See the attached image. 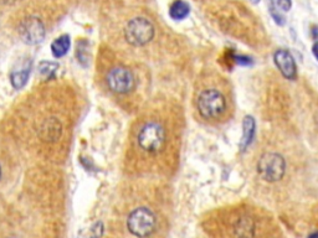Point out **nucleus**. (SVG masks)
Instances as JSON below:
<instances>
[{"instance_id":"obj_6","label":"nucleus","mask_w":318,"mask_h":238,"mask_svg":"<svg viewBox=\"0 0 318 238\" xmlns=\"http://www.w3.org/2000/svg\"><path fill=\"white\" fill-rule=\"evenodd\" d=\"M106 88L117 97L129 96L137 88V77L133 70L125 63H114L105 74Z\"/></svg>"},{"instance_id":"obj_16","label":"nucleus","mask_w":318,"mask_h":238,"mask_svg":"<svg viewBox=\"0 0 318 238\" xmlns=\"http://www.w3.org/2000/svg\"><path fill=\"white\" fill-rule=\"evenodd\" d=\"M234 60H235V65H239V66L247 67V66L254 65V60H252V57H250V56H247V55L235 54Z\"/></svg>"},{"instance_id":"obj_13","label":"nucleus","mask_w":318,"mask_h":238,"mask_svg":"<svg viewBox=\"0 0 318 238\" xmlns=\"http://www.w3.org/2000/svg\"><path fill=\"white\" fill-rule=\"evenodd\" d=\"M70 38L67 35H63L60 38L56 39L51 45V50H52V55L55 57H63L64 55H66V52L69 51L70 49Z\"/></svg>"},{"instance_id":"obj_18","label":"nucleus","mask_w":318,"mask_h":238,"mask_svg":"<svg viewBox=\"0 0 318 238\" xmlns=\"http://www.w3.org/2000/svg\"><path fill=\"white\" fill-rule=\"evenodd\" d=\"M311 36L313 40L318 41V25H312L311 26Z\"/></svg>"},{"instance_id":"obj_19","label":"nucleus","mask_w":318,"mask_h":238,"mask_svg":"<svg viewBox=\"0 0 318 238\" xmlns=\"http://www.w3.org/2000/svg\"><path fill=\"white\" fill-rule=\"evenodd\" d=\"M312 54H313L314 58L318 61V41H316V43L313 44V46H312Z\"/></svg>"},{"instance_id":"obj_14","label":"nucleus","mask_w":318,"mask_h":238,"mask_svg":"<svg viewBox=\"0 0 318 238\" xmlns=\"http://www.w3.org/2000/svg\"><path fill=\"white\" fill-rule=\"evenodd\" d=\"M30 74V67H22L20 70H15L11 76V82L15 88H22L25 83H26L27 77Z\"/></svg>"},{"instance_id":"obj_23","label":"nucleus","mask_w":318,"mask_h":238,"mask_svg":"<svg viewBox=\"0 0 318 238\" xmlns=\"http://www.w3.org/2000/svg\"><path fill=\"white\" fill-rule=\"evenodd\" d=\"M10 238H15V237H10Z\"/></svg>"},{"instance_id":"obj_10","label":"nucleus","mask_w":318,"mask_h":238,"mask_svg":"<svg viewBox=\"0 0 318 238\" xmlns=\"http://www.w3.org/2000/svg\"><path fill=\"white\" fill-rule=\"evenodd\" d=\"M274 62L278 72L285 80L296 81L298 77L296 60L286 49H278L274 52Z\"/></svg>"},{"instance_id":"obj_8","label":"nucleus","mask_w":318,"mask_h":238,"mask_svg":"<svg viewBox=\"0 0 318 238\" xmlns=\"http://www.w3.org/2000/svg\"><path fill=\"white\" fill-rule=\"evenodd\" d=\"M123 36L126 43L133 47H143L156 36V27L149 19L144 16H134L126 22L123 27Z\"/></svg>"},{"instance_id":"obj_20","label":"nucleus","mask_w":318,"mask_h":238,"mask_svg":"<svg viewBox=\"0 0 318 238\" xmlns=\"http://www.w3.org/2000/svg\"><path fill=\"white\" fill-rule=\"evenodd\" d=\"M308 238H318V231H316V232H313V233H311L308 236Z\"/></svg>"},{"instance_id":"obj_11","label":"nucleus","mask_w":318,"mask_h":238,"mask_svg":"<svg viewBox=\"0 0 318 238\" xmlns=\"http://www.w3.org/2000/svg\"><path fill=\"white\" fill-rule=\"evenodd\" d=\"M256 137V120L252 116H245L243 119V135L239 143V152L245 154L249 152L250 147Z\"/></svg>"},{"instance_id":"obj_3","label":"nucleus","mask_w":318,"mask_h":238,"mask_svg":"<svg viewBox=\"0 0 318 238\" xmlns=\"http://www.w3.org/2000/svg\"><path fill=\"white\" fill-rule=\"evenodd\" d=\"M193 103L198 118L209 125H221L229 122L235 112V100L229 81L214 72L198 81Z\"/></svg>"},{"instance_id":"obj_21","label":"nucleus","mask_w":318,"mask_h":238,"mask_svg":"<svg viewBox=\"0 0 318 238\" xmlns=\"http://www.w3.org/2000/svg\"><path fill=\"white\" fill-rule=\"evenodd\" d=\"M252 4H257V3H260V0H251Z\"/></svg>"},{"instance_id":"obj_1","label":"nucleus","mask_w":318,"mask_h":238,"mask_svg":"<svg viewBox=\"0 0 318 238\" xmlns=\"http://www.w3.org/2000/svg\"><path fill=\"white\" fill-rule=\"evenodd\" d=\"M16 122L29 149L43 159L56 160L65 155L74 123L75 103L63 86L40 87L18 108Z\"/></svg>"},{"instance_id":"obj_7","label":"nucleus","mask_w":318,"mask_h":238,"mask_svg":"<svg viewBox=\"0 0 318 238\" xmlns=\"http://www.w3.org/2000/svg\"><path fill=\"white\" fill-rule=\"evenodd\" d=\"M158 225L156 212L149 206H137L126 218V227L136 238H149L154 234Z\"/></svg>"},{"instance_id":"obj_9","label":"nucleus","mask_w":318,"mask_h":238,"mask_svg":"<svg viewBox=\"0 0 318 238\" xmlns=\"http://www.w3.org/2000/svg\"><path fill=\"white\" fill-rule=\"evenodd\" d=\"M18 33L24 43L29 45L40 44L46 36L45 22L40 16L26 15L19 21Z\"/></svg>"},{"instance_id":"obj_4","label":"nucleus","mask_w":318,"mask_h":238,"mask_svg":"<svg viewBox=\"0 0 318 238\" xmlns=\"http://www.w3.org/2000/svg\"><path fill=\"white\" fill-rule=\"evenodd\" d=\"M223 233L226 238H258L264 232V220L249 207L229 210L223 218Z\"/></svg>"},{"instance_id":"obj_15","label":"nucleus","mask_w":318,"mask_h":238,"mask_svg":"<svg viewBox=\"0 0 318 238\" xmlns=\"http://www.w3.org/2000/svg\"><path fill=\"white\" fill-rule=\"evenodd\" d=\"M267 7H269L270 15H271L272 20L276 22V25H278V26H283V25L286 24V18L282 14V11L278 9V7L276 5V3L274 2V0H269Z\"/></svg>"},{"instance_id":"obj_22","label":"nucleus","mask_w":318,"mask_h":238,"mask_svg":"<svg viewBox=\"0 0 318 238\" xmlns=\"http://www.w3.org/2000/svg\"><path fill=\"white\" fill-rule=\"evenodd\" d=\"M0 179H2V166H0Z\"/></svg>"},{"instance_id":"obj_5","label":"nucleus","mask_w":318,"mask_h":238,"mask_svg":"<svg viewBox=\"0 0 318 238\" xmlns=\"http://www.w3.org/2000/svg\"><path fill=\"white\" fill-rule=\"evenodd\" d=\"M254 169L263 183L275 185L286 179L290 162L287 156L277 149H263L256 156Z\"/></svg>"},{"instance_id":"obj_17","label":"nucleus","mask_w":318,"mask_h":238,"mask_svg":"<svg viewBox=\"0 0 318 238\" xmlns=\"http://www.w3.org/2000/svg\"><path fill=\"white\" fill-rule=\"evenodd\" d=\"M275 3L281 11H290L292 8V0H276Z\"/></svg>"},{"instance_id":"obj_12","label":"nucleus","mask_w":318,"mask_h":238,"mask_svg":"<svg viewBox=\"0 0 318 238\" xmlns=\"http://www.w3.org/2000/svg\"><path fill=\"white\" fill-rule=\"evenodd\" d=\"M190 13V7L188 3L183 2V0H176V2L171 4L169 15L171 19L174 20H183V19L187 18Z\"/></svg>"},{"instance_id":"obj_2","label":"nucleus","mask_w":318,"mask_h":238,"mask_svg":"<svg viewBox=\"0 0 318 238\" xmlns=\"http://www.w3.org/2000/svg\"><path fill=\"white\" fill-rule=\"evenodd\" d=\"M173 111L164 108L151 109L138 118L132 129L127 150V160L131 169L154 170L165 169L170 159H174L178 142L174 128Z\"/></svg>"}]
</instances>
